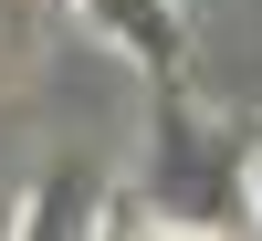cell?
Returning <instances> with one entry per match:
<instances>
[{
    "label": "cell",
    "mask_w": 262,
    "mask_h": 241,
    "mask_svg": "<svg viewBox=\"0 0 262 241\" xmlns=\"http://www.w3.org/2000/svg\"><path fill=\"white\" fill-rule=\"evenodd\" d=\"M11 241H105V179L84 158L42 168L32 200H21V221H11Z\"/></svg>",
    "instance_id": "7a4b0ae2"
},
{
    "label": "cell",
    "mask_w": 262,
    "mask_h": 241,
    "mask_svg": "<svg viewBox=\"0 0 262 241\" xmlns=\"http://www.w3.org/2000/svg\"><path fill=\"white\" fill-rule=\"evenodd\" d=\"M242 200H252V231H262V147L242 158Z\"/></svg>",
    "instance_id": "277c9868"
},
{
    "label": "cell",
    "mask_w": 262,
    "mask_h": 241,
    "mask_svg": "<svg viewBox=\"0 0 262 241\" xmlns=\"http://www.w3.org/2000/svg\"><path fill=\"white\" fill-rule=\"evenodd\" d=\"M74 11L95 21L126 63H147L158 84H179V74H189V21H179V0H74Z\"/></svg>",
    "instance_id": "6da1fadb"
},
{
    "label": "cell",
    "mask_w": 262,
    "mask_h": 241,
    "mask_svg": "<svg viewBox=\"0 0 262 241\" xmlns=\"http://www.w3.org/2000/svg\"><path fill=\"white\" fill-rule=\"evenodd\" d=\"M126 241H221V231H200V221H126Z\"/></svg>",
    "instance_id": "3957f363"
}]
</instances>
